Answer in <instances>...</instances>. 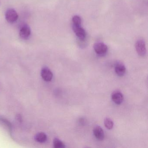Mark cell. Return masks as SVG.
I'll return each mask as SVG.
<instances>
[{
    "label": "cell",
    "mask_w": 148,
    "mask_h": 148,
    "mask_svg": "<svg viewBox=\"0 0 148 148\" xmlns=\"http://www.w3.org/2000/svg\"><path fill=\"white\" fill-rule=\"evenodd\" d=\"M47 136L44 132H40L37 133L35 136V139L40 143H44L47 140Z\"/></svg>",
    "instance_id": "obj_10"
},
{
    "label": "cell",
    "mask_w": 148,
    "mask_h": 148,
    "mask_svg": "<svg viewBox=\"0 0 148 148\" xmlns=\"http://www.w3.org/2000/svg\"><path fill=\"white\" fill-rule=\"evenodd\" d=\"M31 34V30L30 27L27 25H24L20 31L19 35L21 38L23 39H27Z\"/></svg>",
    "instance_id": "obj_6"
},
{
    "label": "cell",
    "mask_w": 148,
    "mask_h": 148,
    "mask_svg": "<svg viewBox=\"0 0 148 148\" xmlns=\"http://www.w3.org/2000/svg\"><path fill=\"white\" fill-rule=\"evenodd\" d=\"M93 132L95 137L99 140H103L104 138V132L100 126H96L93 130Z\"/></svg>",
    "instance_id": "obj_9"
},
{
    "label": "cell",
    "mask_w": 148,
    "mask_h": 148,
    "mask_svg": "<svg viewBox=\"0 0 148 148\" xmlns=\"http://www.w3.org/2000/svg\"><path fill=\"white\" fill-rule=\"evenodd\" d=\"M82 20L78 15H75L72 18V24L73 25H81Z\"/></svg>",
    "instance_id": "obj_13"
},
{
    "label": "cell",
    "mask_w": 148,
    "mask_h": 148,
    "mask_svg": "<svg viewBox=\"0 0 148 148\" xmlns=\"http://www.w3.org/2000/svg\"><path fill=\"white\" fill-rule=\"evenodd\" d=\"M112 101L117 105H120L123 101V96L120 92L116 91L112 94Z\"/></svg>",
    "instance_id": "obj_7"
},
{
    "label": "cell",
    "mask_w": 148,
    "mask_h": 148,
    "mask_svg": "<svg viewBox=\"0 0 148 148\" xmlns=\"http://www.w3.org/2000/svg\"><path fill=\"white\" fill-rule=\"evenodd\" d=\"M18 18V15L17 12L13 9H8L6 12L5 19L10 24H13L17 21Z\"/></svg>",
    "instance_id": "obj_4"
},
{
    "label": "cell",
    "mask_w": 148,
    "mask_h": 148,
    "mask_svg": "<svg viewBox=\"0 0 148 148\" xmlns=\"http://www.w3.org/2000/svg\"><path fill=\"white\" fill-rule=\"evenodd\" d=\"M53 145L55 148H64L65 147L64 144L58 138H55L53 139Z\"/></svg>",
    "instance_id": "obj_11"
},
{
    "label": "cell",
    "mask_w": 148,
    "mask_h": 148,
    "mask_svg": "<svg viewBox=\"0 0 148 148\" xmlns=\"http://www.w3.org/2000/svg\"><path fill=\"white\" fill-rule=\"evenodd\" d=\"M115 71L118 76L123 77L126 73V68L123 63L117 62L115 64Z\"/></svg>",
    "instance_id": "obj_8"
},
{
    "label": "cell",
    "mask_w": 148,
    "mask_h": 148,
    "mask_svg": "<svg viewBox=\"0 0 148 148\" xmlns=\"http://www.w3.org/2000/svg\"><path fill=\"white\" fill-rule=\"evenodd\" d=\"M41 76L44 80L49 82L52 79L53 74L49 68L44 67L41 70Z\"/></svg>",
    "instance_id": "obj_5"
},
{
    "label": "cell",
    "mask_w": 148,
    "mask_h": 148,
    "mask_svg": "<svg viewBox=\"0 0 148 148\" xmlns=\"http://www.w3.org/2000/svg\"><path fill=\"white\" fill-rule=\"evenodd\" d=\"M72 29L78 38L81 41H84L86 38V32L81 27V25L72 24Z\"/></svg>",
    "instance_id": "obj_1"
},
{
    "label": "cell",
    "mask_w": 148,
    "mask_h": 148,
    "mask_svg": "<svg viewBox=\"0 0 148 148\" xmlns=\"http://www.w3.org/2000/svg\"><path fill=\"white\" fill-rule=\"evenodd\" d=\"M135 48L137 53L140 57H144L146 55V46L144 40L140 39L137 40L135 44Z\"/></svg>",
    "instance_id": "obj_2"
},
{
    "label": "cell",
    "mask_w": 148,
    "mask_h": 148,
    "mask_svg": "<svg viewBox=\"0 0 148 148\" xmlns=\"http://www.w3.org/2000/svg\"><path fill=\"white\" fill-rule=\"evenodd\" d=\"M93 48L96 53L99 56L105 55L108 50L107 46L102 42H97L95 43L93 46Z\"/></svg>",
    "instance_id": "obj_3"
},
{
    "label": "cell",
    "mask_w": 148,
    "mask_h": 148,
    "mask_svg": "<svg viewBox=\"0 0 148 148\" xmlns=\"http://www.w3.org/2000/svg\"><path fill=\"white\" fill-rule=\"evenodd\" d=\"M105 126L108 130H111L114 126V123L112 120L109 118H106L104 121Z\"/></svg>",
    "instance_id": "obj_12"
}]
</instances>
